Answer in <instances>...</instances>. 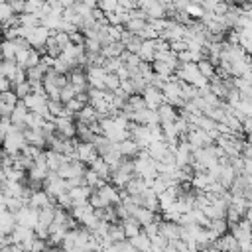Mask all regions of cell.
Returning <instances> with one entry per match:
<instances>
[{"label":"cell","instance_id":"1","mask_svg":"<svg viewBox=\"0 0 252 252\" xmlns=\"http://www.w3.org/2000/svg\"><path fill=\"white\" fill-rule=\"evenodd\" d=\"M67 81H69V85L75 89V93H79V91H87V89H89L87 73H85L83 67H73V69L67 73Z\"/></svg>","mask_w":252,"mask_h":252},{"label":"cell","instance_id":"2","mask_svg":"<svg viewBox=\"0 0 252 252\" xmlns=\"http://www.w3.org/2000/svg\"><path fill=\"white\" fill-rule=\"evenodd\" d=\"M55 122V134L61 138H73L75 136V118L73 116H57L53 118Z\"/></svg>","mask_w":252,"mask_h":252},{"label":"cell","instance_id":"3","mask_svg":"<svg viewBox=\"0 0 252 252\" xmlns=\"http://www.w3.org/2000/svg\"><path fill=\"white\" fill-rule=\"evenodd\" d=\"M96 156L98 154H96L93 142H81V140H77V148H75V158L77 159H81V161H85L89 165Z\"/></svg>","mask_w":252,"mask_h":252},{"label":"cell","instance_id":"4","mask_svg":"<svg viewBox=\"0 0 252 252\" xmlns=\"http://www.w3.org/2000/svg\"><path fill=\"white\" fill-rule=\"evenodd\" d=\"M142 98H144V102H146V108H158V104L163 100V96H161V91L159 89H156L154 85H146L144 89H142Z\"/></svg>","mask_w":252,"mask_h":252},{"label":"cell","instance_id":"5","mask_svg":"<svg viewBox=\"0 0 252 252\" xmlns=\"http://www.w3.org/2000/svg\"><path fill=\"white\" fill-rule=\"evenodd\" d=\"M96 193L100 195V199L104 201V205H116L120 203V195H118V187H114L112 183H104L96 189Z\"/></svg>","mask_w":252,"mask_h":252},{"label":"cell","instance_id":"6","mask_svg":"<svg viewBox=\"0 0 252 252\" xmlns=\"http://www.w3.org/2000/svg\"><path fill=\"white\" fill-rule=\"evenodd\" d=\"M158 230H159L167 240H175V238H179L181 224H179V222H175V220H165V219H161V220H159Z\"/></svg>","mask_w":252,"mask_h":252},{"label":"cell","instance_id":"7","mask_svg":"<svg viewBox=\"0 0 252 252\" xmlns=\"http://www.w3.org/2000/svg\"><path fill=\"white\" fill-rule=\"evenodd\" d=\"M156 45H158V37H154V39H142V45L138 49V57L142 61H146V63H152L154 61Z\"/></svg>","mask_w":252,"mask_h":252},{"label":"cell","instance_id":"8","mask_svg":"<svg viewBox=\"0 0 252 252\" xmlns=\"http://www.w3.org/2000/svg\"><path fill=\"white\" fill-rule=\"evenodd\" d=\"M26 114H28V106L24 104L22 98H18V102L14 104V110H12V114H10V122L16 124V126H20V128L24 130V128H26V124H24Z\"/></svg>","mask_w":252,"mask_h":252},{"label":"cell","instance_id":"9","mask_svg":"<svg viewBox=\"0 0 252 252\" xmlns=\"http://www.w3.org/2000/svg\"><path fill=\"white\" fill-rule=\"evenodd\" d=\"M116 148H118V152H120L122 158H134L140 152V146L132 138H124V140L116 142Z\"/></svg>","mask_w":252,"mask_h":252},{"label":"cell","instance_id":"10","mask_svg":"<svg viewBox=\"0 0 252 252\" xmlns=\"http://www.w3.org/2000/svg\"><path fill=\"white\" fill-rule=\"evenodd\" d=\"M49 28H45V26H35L33 28V32H32V35L28 37V41H30V45L32 47H41L43 43H45V39H47V35H49Z\"/></svg>","mask_w":252,"mask_h":252},{"label":"cell","instance_id":"11","mask_svg":"<svg viewBox=\"0 0 252 252\" xmlns=\"http://www.w3.org/2000/svg\"><path fill=\"white\" fill-rule=\"evenodd\" d=\"M158 116H159V122H173L175 118H177V108L175 106H171V104H167V102H159L158 104Z\"/></svg>","mask_w":252,"mask_h":252},{"label":"cell","instance_id":"12","mask_svg":"<svg viewBox=\"0 0 252 252\" xmlns=\"http://www.w3.org/2000/svg\"><path fill=\"white\" fill-rule=\"evenodd\" d=\"M148 185H146V181H144V177H140V175H132L126 183H124V191L128 193V195H136V193H142L144 189H146Z\"/></svg>","mask_w":252,"mask_h":252},{"label":"cell","instance_id":"13","mask_svg":"<svg viewBox=\"0 0 252 252\" xmlns=\"http://www.w3.org/2000/svg\"><path fill=\"white\" fill-rule=\"evenodd\" d=\"M75 138H77V140H81V142H93L94 132L89 128V124H87V122L75 120Z\"/></svg>","mask_w":252,"mask_h":252},{"label":"cell","instance_id":"14","mask_svg":"<svg viewBox=\"0 0 252 252\" xmlns=\"http://www.w3.org/2000/svg\"><path fill=\"white\" fill-rule=\"evenodd\" d=\"M89 167L91 169H94V173L98 175V177H102L104 181H108V175H110V167H108V163L102 159V156H96L91 163H89Z\"/></svg>","mask_w":252,"mask_h":252},{"label":"cell","instance_id":"15","mask_svg":"<svg viewBox=\"0 0 252 252\" xmlns=\"http://www.w3.org/2000/svg\"><path fill=\"white\" fill-rule=\"evenodd\" d=\"M120 224H122V230H124V236L126 238H130V236H134V234H138L142 230V224L132 215L126 217V219H120Z\"/></svg>","mask_w":252,"mask_h":252},{"label":"cell","instance_id":"16","mask_svg":"<svg viewBox=\"0 0 252 252\" xmlns=\"http://www.w3.org/2000/svg\"><path fill=\"white\" fill-rule=\"evenodd\" d=\"M132 217H134L142 226H144V224H148V222H152V220H156V213H154V211H150L148 207H142V205H138V207L134 209Z\"/></svg>","mask_w":252,"mask_h":252},{"label":"cell","instance_id":"17","mask_svg":"<svg viewBox=\"0 0 252 252\" xmlns=\"http://www.w3.org/2000/svg\"><path fill=\"white\" fill-rule=\"evenodd\" d=\"M124 51V43L122 41H108L100 45V53L104 57H120V53Z\"/></svg>","mask_w":252,"mask_h":252},{"label":"cell","instance_id":"18","mask_svg":"<svg viewBox=\"0 0 252 252\" xmlns=\"http://www.w3.org/2000/svg\"><path fill=\"white\" fill-rule=\"evenodd\" d=\"M14 226H16V217H14V213L2 211V213H0V230H2V234H10Z\"/></svg>","mask_w":252,"mask_h":252},{"label":"cell","instance_id":"19","mask_svg":"<svg viewBox=\"0 0 252 252\" xmlns=\"http://www.w3.org/2000/svg\"><path fill=\"white\" fill-rule=\"evenodd\" d=\"M128 240L132 242L134 250H150V238H148V234H146V232H142V230H140L138 234L130 236Z\"/></svg>","mask_w":252,"mask_h":252},{"label":"cell","instance_id":"20","mask_svg":"<svg viewBox=\"0 0 252 252\" xmlns=\"http://www.w3.org/2000/svg\"><path fill=\"white\" fill-rule=\"evenodd\" d=\"M18 26H28V28H35V26H39V18H37V14L22 12V14H18Z\"/></svg>","mask_w":252,"mask_h":252},{"label":"cell","instance_id":"21","mask_svg":"<svg viewBox=\"0 0 252 252\" xmlns=\"http://www.w3.org/2000/svg\"><path fill=\"white\" fill-rule=\"evenodd\" d=\"M209 228H211L217 236H220V234H224V232L228 230V222H226L224 217H222V219H211V220H209Z\"/></svg>","mask_w":252,"mask_h":252},{"label":"cell","instance_id":"22","mask_svg":"<svg viewBox=\"0 0 252 252\" xmlns=\"http://www.w3.org/2000/svg\"><path fill=\"white\" fill-rule=\"evenodd\" d=\"M16 61L14 59H0V75L2 77H8L10 81H12V77H14V71H16Z\"/></svg>","mask_w":252,"mask_h":252},{"label":"cell","instance_id":"23","mask_svg":"<svg viewBox=\"0 0 252 252\" xmlns=\"http://www.w3.org/2000/svg\"><path fill=\"white\" fill-rule=\"evenodd\" d=\"M43 116L41 114H37V112H33V110H28V114H26V118H24V124L28 126V128H39L41 124H43Z\"/></svg>","mask_w":252,"mask_h":252},{"label":"cell","instance_id":"24","mask_svg":"<svg viewBox=\"0 0 252 252\" xmlns=\"http://www.w3.org/2000/svg\"><path fill=\"white\" fill-rule=\"evenodd\" d=\"M16 55V47L12 43V39H2L0 41V57L2 59H14Z\"/></svg>","mask_w":252,"mask_h":252},{"label":"cell","instance_id":"25","mask_svg":"<svg viewBox=\"0 0 252 252\" xmlns=\"http://www.w3.org/2000/svg\"><path fill=\"white\" fill-rule=\"evenodd\" d=\"M144 26H146V20H142V18H128V20L124 22V28H126L130 33H134V35H136Z\"/></svg>","mask_w":252,"mask_h":252},{"label":"cell","instance_id":"26","mask_svg":"<svg viewBox=\"0 0 252 252\" xmlns=\"http://www.w3.org/2000/svg\"><path fill=\"white\" fill-rule=\"evenodd\" d=\"M51 69L53 71H57V73H69L71 71V63L65 59V57H61V55H57V57H53V65H51Z\"/></svg>","mask_w":252,"mask_h":252},{"label":"cell","instance_id":"27","mask_svg":"<svg viewBox=\"0 0 252 252\" xmlns=\"http://www.w3.org/2000/svg\"><path fill=\"white\" fill-rule=\"evenodd\" d=\"M195 65H197V71L203 75V77H211L213 73H215V67L211 65V61L207 59V57H203V59H199V61H195Z\"/></svg>","mask_w":252,"mask_h":252},{"label":"cell","instance_id":"28","mask_svg":"<svg viewBox=\"0 0 252 252\" xmlns=\"http://www.w3.org/2000/svg\"><path fill=\"white\" fill-rule=\"evenodd\" d=\"M152 71L158 73V75H163V77H171L173 75V69L165 63V61H152Z\"/></svg>","mask_w":252,"mask_h":252},{"label":"cell","instance_id":"29","mask_svg":"<svg viewBox=\"0 0 252 252\" xmlns=\"http://www.w3.org/2000/svg\"><path fill=\"white\" fill-rule=\"evenodd\" d=\"M12 91L16 93L18 98H24L28 93H32V91H30V83H28V79H26V81H20V83H12Z\"/></svg>","mask_w":252,"mask_h":252},{"label":"cell","instance_id":"30","mask_svg":"<svg viewBox=\"0 0 252 252\" xmlns=\"http://www.w3.org/2000/svg\"><path fill=\"white\" fill-rule=\"evenodd\" d=\"M122 63V59L120 57H104V61H102V69L106 71V73H114L116 69H118V65Z\"/></svg>","mask_w":252,"mask_h":252},{"label":"cell","instance_id":"31","mask_svg":"<svg viewBox=\"0 0 252 252\" xmlns=\"http://www.w3.org/2000/svg\"><path fill=\"white\" fill-rule=\"evenodd\" d=\"M83 181H85V185H89V187H96V181H98V175L94 173V169H91L89 165L85 167V171H83Z\"/></svg>","mask_w":252,"mask_h":252},{"label":"cell","instance_id":"32","mask_svg":"<svg viewBox=\"0 0 252 252\" xmlns=\"http://www.w3.org/2000/svg\"><path fill=\"white\" fill-rule=\"evenodd\" d=\"M102 81H104V89H106V91H114V89H118V85H120V79L116 77V73H106Z\"/></svg>","mask_w":252,"mask_h":252},{"label":"cell","instance_id":"33","mask_svg":"<svg viewBox=\"0 0 252 252\" xmlns=\"http://www.w3.org/2000/svg\"><path fill=\"white\" fill-rule=\"evenodd\" d=\"M140 45H142V37H138V35L132 33V37L124 43V49H126V51H132V53H138Z\"/></svg>","mask_w":252,"mask_h":252},{"label":"cell","instance_id":"34","mask_svg":"<svg viewBox=\"0 0 252 252\" xmlns=\"http://www.w3.org/2000/svg\"><path fill=\"white\" fill-rule=\"evenodd\" d=\"M136 35H138V37H142V39H154V37H158V32H156L148 22H146V26H144Z\"/></svg>","mask_w":252,"mask_h":252},{"label":"cell","instance_id":"35","mask_svg":"<svg viewBox=\"0 0 252 252\" xmlns=\"http://www.w3.org/2000/svg\"><path fill=\"white\" fill-rule=\"evenodd\" d=\"M53 37H55V41H57V45H59L61 49L71 43V41H69V33L63 32V30H55V32H53Z\"/></svg>","mask_w":252,"mask_h":252},{"label":"cell","instance_id":"36","mask_svg":"<svg viewBox=\"0 0 252 252\" xmlns=\"http://www.w3.org/2000/svg\"><path fill=\"white\" fill-rule=\"evenodd\" d=\"M41 77H43V71H41L37 65L26 69V79H28V81H41Z\"/></svg>","mask_w":252,"mask_h":252},{"label":"cell","instance_id":"37","mask_svg":"<svg viewBox=\"0 0 252 252\" xmlns=\"http://www.w3.org/2000/svg\"><path fill=\"white\" fill-rule=\"evenodd\" d=\"M22 205H26L20 197H6V211H10V213H16Z\"/></svg>","mask_w":252,"mask_h":252},{"label":"cell","instance_id":"38","mask_svg":"<svg viewBox=\"0 0 252 252\" xmlns=\"http://www.w3.org/2000/svg\"><path fill=\"white\" fill-rule=\"evenodd\" d=\"M43 0H24V12H30V14H37L39 8H41Z\"/></svg>","mask_w":252,"mask_h":252},{"label":"cell","instance_id":"39","mask_svg":"<svg viewBox=\"0 0 252 252\" xmlns=\"http://www.w3.org/2000/svg\"><path fill=\"white\" fill-rule=\"evenodd\" d=\"M37 61H39V51L30 45V49H28V59H26V69L37 65Z\"/></svg>","mask_w":252,"mask_h":252},{"label":"cell","instance_id":"40","mask_svg":"<svg viewBox=\"0 0 252 252\" xmlns=\"http://www.w3.org/2000/svg\"><path fill=\"white\" fill-rule=\"evenodd\" d=\"M73 96H75V89H73L69 83L59 89V100H61V102H67V100L73 98Z\"/></svg>","mask_w":252,"mask_h":252},{"label":"cell","instance_id":"41","mask_svg":"<svg viewBox=\"0 0 252 252\" xmlns=\"http://www.w3.org/2000/svg\"><path fill=\"white\" fill-rule=\"evenodd\" d=\"M96 8H100L102 12H114L118 8L116 0H96Z\"/></svg>","mask_w":252,"mask_h":252},{"label":"cell","instance_id":"42","mask_svg":"<svg viewBox=\"0 0 252 252\" xmlns=\"http://www.w3.org/2000/svg\"><path fill=\"white\" fill-rule=\"evenodd\" d=\"M69 41H71V43H75V45H83V41H85L83 32H81V30L71 32V33H69Z\"/></svg>","mask_w":252,"mask_h":252},{"label":"cell","instance_id":"43","mask_svg":"<svg viewBox=\"0 0 252 252\" xmlns=\"http://www.w3.org/2000/svg\"><path fill=\"white\" fill-rule=\"evenodd\" d=\"M0 94H2V102H6V104H16L18 102V96H16V93L12 89L10 91H4Z\"/></svg>","mask_w":252,"mask_h":252},{"label":"cell","instance_id":"44","mask_svg":"<svg viewBox=\"0 0 252 252\" xmlns=\"http://www.w3.org/2000/svg\"><path fill=\"white\" fill-rule=\"evenodd\" d=\"M12 43H14L16 49H28V47H30V41H28L26 37H22V35H16V37L12 39Z\"/></svg>","mask_w":252,"mask_h":252},{"label":"cell","instance_id":"45","mask_svg":"<svg viewBox=\"0 0 252 252\" xmlns=\"http://www.w3.org/2000/svg\"><path fill=\"white\" fill-rule=\"evenodd\" d=\"M14 12H12V8H10V4L8 2H2L0 4V22H4L6 18H10Z\"/></svg>","mask_w":252,"mask_h":252},{"label":"cell","instance_id":"46","mask_svg":"<svg viewBox=\"0 0 252 252\" xmlns=\"http://www.w3.org/2000/svg\"><path fill=\"white\" fill-rule=\"evenodd\" d=\"M20 81H26V69L24 67H16V71H14V77H12V83H20Z\"/></svg>","mask_w":252,"mask_h":252},{"label":"cell","instance_id":"47","mask_svg":"<svg viewBox=\"0 0 252 252\" xmlns=\"http://www.w3.org/2000/svg\"><path fill=\"white\" fill-rule=\"evenodd\" d=\"M126 94H132V93H136L134 91V87H132V83H130V79H120V85H118Z\"/></svg>","mask_w":252,"mask_h":252},{"label":"cell","instance_id":"48","mask_svg":"<svg viewBox=\"0 0 252 252\" xmlns=\"http://www.w3.org/2000/svg\"><path fill=\"white\" fill-rule=\"evenodd\" d=\"M114 73H116V77H118V79H128V77H130V71L126 69V65H124V63H120V65H118V69H116Z\"/></svg>","mask_w":252,"mask_h":252},{"label":"cell","instance_id":"49","mask_svg":"<svg viewBox=\"0 0 252 252\" xmlns=\"http://www.w3.org/2000/svg\"><path fill=\"white\" fill-rule=\"evenodd\" d=\"M14 110V104H6V102H0V116H10Z\"/></svg>","mask_w":252,"mask_h":252},{"label":"cell","instance_id":"50","mask_svg":"<svg viewBox=\"0 0 252 252\" xmlns=\"http://www.w3.org/2000/svg\"><path fill=\"white\" fill-rule=\"evenodd\" d=\"M10 89H12V81H10L8 77H2V75H0V93L10 91Z\"/></svg>","mask_w":252,"mask_h":252},{"label":"cell","instance_id":"51","mask_svg":"<svg viewBox=\"0 0 252 252\" xmlns=\"http://www.w3.org/2000/svg\"><path fill=\"white\" fill-rule=\"evenodd\" d=\"M77 2H83L89 8H96V0H77Z\"/></svg>","mask_w":252,"mask_h":252},{"label":"cell","instance_id":"52","mask_svg":"<svg viewBox=\"0 0 252 252\" xmlns=\"http://www.w3.org/2000/svg\"><path fill=\"white\" fill-rule=\"evenodd\" d=\"M57 2H59L63 8H69V6H73V4H75V0H57Z\"/></svg>","mask_w":252,"mask_h":252},{"label":"cell","instance_id":"53","mask_svg":"<svg viewBox=\"0 0 252 252\" xmlns=\"http://www.w3.org/2000/svg\"><path fill=\"white\" fill-rule=\"evenodd\" d=\"M158 2L165 6V12H167V10H173V8H171V2H173V0H158Z\"/></svg>","mask_w":252,"mask_h":252},{"label":"cell","instance_id":"54","mask_svg":"<svg viewBox=\"0 0 252 252\" xmlns=\"http://www.w3.org/2000/svg\"><path fill=\"white\" fill-rule=\"evenodd\" d=\"M2 2H6V0H0V4H2Z\"/></svg>","mask_w":252,"mask_h":252},{"label":"cell","instance_id":"55","mask_svg":"<svg viewBox=\"0 0 252 252\" xmlns=\"http://www.w3.org/2000/svg\"><path fill=\"white\" fill-rule=\"evenodd\" d=\"M0 144H2V136H0Z\"/></svg>","mask_w":252,"mask_h":252},{"label":"cell","instance_id":"56","mask_svg":"<svg viewBox=\"0 0 252 252\" xmlns=\"http://www.w3.org/2000/svg\"><path fill=\"white\" fill-rule=\"evenodd\" d=\"M0 152H2V150H0Z\"/></svg>","mask_w":252,"mask_h":252}]
</instances>
